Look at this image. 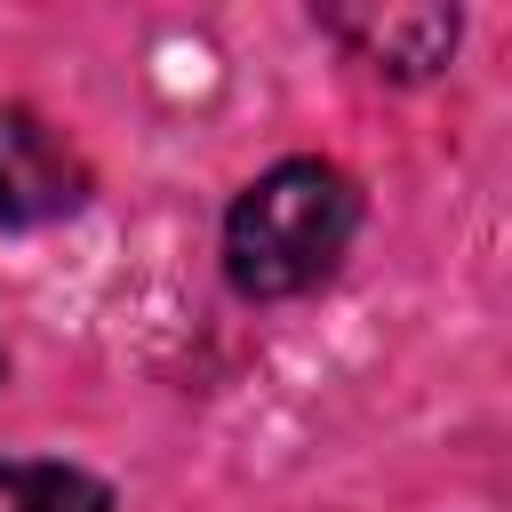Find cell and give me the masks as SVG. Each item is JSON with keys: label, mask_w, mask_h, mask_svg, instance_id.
Returning a JSON list of instances; mask_svg holds the SVG:
<instances>
[{"label": "cell", "mask_w": 512, "mask_h": 512, "mask_svg": "<svg viewBox=\"0 0 512 512\" xmlns=\"http://www.w3.org/2000/svg\"><path fill=\"white\" fill-rule=\"evenodd\" d=\"M352 224H360V192H352L344 168L280 160L232 200L224 272H232L240 296H296V288L336 272V256L352 248Z\"/></svg>", "instance_id": "cell-1"}, {"label": "cell", "mask_w": 512, "mask_h": 512, "mask_svg": "<svg viewBox=\"0 0 512 512\" xmlns=\"http://www.w3.org/2000/svg\"><path fill=\"white\" fill-rule=\"evenodd\" d=\"M88 200L80 152L24 104H0V224H56Z\"/></svg>", "instance_id": "cell-2"}, {"label": "cell", "mask_w": 512, "mask_h": 512, "mask_svg": "<svg viewBox=\"0 0 512 512\" xmlns=\"http://www.w3.org/2000/svg\"><path fill=\"white\" fill-rule=\"evenodd\" d=\"M328 32H336L360 64L392 72V80H432V72L456 56V8H432V0H392V8L360 0V8H328Z\"/></svg>", "instance_id": "cell-3"}, {"label": "cell", "mask_w": 512, "mask_h": 512, "mask_svg": "<svg viewBox=\"0 0 512 512\" xmlns=\"http://www.w3.org/2000/svg\"><path fill=\"white\" fill-rule=\"evenodd\" d=\"M0 512H112V488L80 464H0Z\"/></svg>", "instance_id": "cell-4"}, {"label": "cell", "mask_w": 512, "mask_h": 512, "mask_svg": "<svg viewBox=\"0 0 512 512\" xmlns=\"http://www.w3.org/2000/svg\"><path fill=\"white\" fill-rule=\"evenodd\" d=\"M0 368H8V352H0Z\"/></svg>", "instance_id": "cell-5"}]
</instances>
